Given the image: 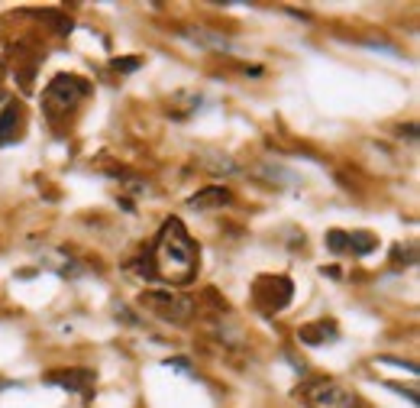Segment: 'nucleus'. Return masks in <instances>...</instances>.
<instances>
[{
  "label": "nucleus",
  "mask_w": 420,
  "mask_h": 408,
  "mask_svg": "<svg viewBox=\"0 0 420 408\" xmlns=\"http://www.w3.org/2000/svg\"><path fill=\"white\" fill-rule=\"evenodd\" d=\"M188 36H191V43L210 45V49H220V52H230V49H233V45L227 43L223 36H217V32H210V30H200V26H191Z\"/></svg>",
  "instance_id": "11"
},
{
  "label": "nucleus",
  "mask_w": 420,
  "mask_h": 408,
  "mask_svg": "<svg viewBox=\"0 0 420 408\" xmlns=\"http://www.w3.org/2000/svg\"><path fill=\"white\" fill-rule=\"evenodd\" d=\"M168 369H178V373H185V376H191V366L185 363V360H165Z\"/></svg>",
  "instance_id": "13"
},
{
  "label": "nucleus",
  "mask_w": 420,
  "mask_h": 408,
  "mask_svg": "<svg viewBox=\"0 0 420 408\" xmlns=\"http://www.w3.org/2000/svg\"><path fill=\"white\" fill-rule=\"evenodd\" d=\"M45 382L65 389V392H74V396H81V398H91L97 376L91 373V369H62V373H49Z\"/></svg>",
  "instance_id": "7"
},
{
  "label": "nucleus",
  "mask_w": 420,
  "mask_h": 408,
  "mask_svg": "<svg viewBox=\"0 0 420 408\" xmlns=\"http://www.w3.org/2000/svg\"><path fill=\"white\" fill-rule=\"evenodd\" d=\"M294 298V282L288 276H259L252 282V301L262 308L265 314L284 312Z\"/></svg>",
  "instance_id": "5"
},
{
  "label": "nucleus",
  "mask_w": 420,
  "mask_h": 408,
  "mask_svg": "<svg viewBox=\"0 0 420 408\" xmlns=\"http://www.w3.org/2000/svg\"><path fill=\"white\" fill-rule=\"evenodd\" d=\"M23 123H26V114H23V108L17 104V101H10V104L3 108V114H0V146L17 143Z\"/></svg>",
  "instance_id": "9"
},
{
  "label": "nucleus",
  "mask_w": 420,
  "mask_h": 408,
  "mask_svg": "<svg viewBox=\"0 0 420 408\" xmlns=\"http://www.w3.org/2000/svg\"><path fill=\"white\" fill-rule=\"evenodd\" d=\"M139 305L152 312L156 318L168 324H185L194 314V301L185 298V295H175V292H158V289H146L139 295Z\"/></svg>",
  "instance_id": "4"
},
{
  "label": "nucleus",
  "mask_w": 420,
  "mask_h": 408,
  "mask_svg": "<svg viewBox=\"0 0 420 408\" xmlns=\"http://www.w3.org/2000/svg\"><path fill=\"white\" fill-rule=\"evenodd\" d=\"M114 68H116V72H136V68H139V59H116Z\"/></svg>",
  "instance_id": "12"
},
{
  "label": "nucleus",
  "mask_w": 420,
  "mask_h": 408,
  "mask_svg": "<svg viewBox=\"0 0 420 408\" xmlns=\"http://www.w3.org/2000/svg\"><path fill=\"white\" fill-rule=\"evenodd\" d=\"M297 340L307 347H326V344H336L339 340V327L336 321H311V324H301L297 327Z\"/></svg>",
  "instance_id": "8"
},
{
  "label": "nucleus",
  "mask_w": 420,
  "mask_h": 408,
  "mask_svg": "<svg viewBox=\"0 0 420 408\" xmlns=\"http://www.w3.org/2000/svg\"><path fill=\"white\" fill-rule=\"evenodd\" d=\"M378 247V236L368 234V230H330L326 234V249L333 253H349V256H368L375 253Z\"/></svg>",
  "instance_id": "6"
},
{
  "label": "nucleus",
  "mask_w": 420,
  "mask_h": 408,
  "mask_svg": "<svg viewBox=\"0 0 420 408\" xmlns=\"http://www.w3.org/2000/svg\"><path fill=\"white\" fill-rule=\"evenodd\" d=\"M223 204H230V192L227 188H204L194 198H188L191 211H210V207H223Z\"/></svg>",
  "instance_id": "10"
},
{
  "label": "nucleus",
  "mask_w": 420,
  "mask_h": 408,
  "mask_svg": "<svg viewBox=\"0 0 420 408\" xmlns=\"http://www.w3.org/2000/svg\"><path fill=\"white\" fill-rule=\"evenodd\" d=\"M307 408H359V396L339 386L336 379H311L297 389Z\"/></svg>",
  "instance_id": "3"
},
{
  "label": "nucleus",
  "mask_w": 420,
  "mask_h": 408,
  "mask_svg": "<svg viewBox=\"0 0 420 408\" xmlns=\"http://www.w3.org/2000/svg\"><path fill=\"white\" fill-rule=\"evenodd\" d=\"M87 91H91V85H87L84 78L55 75L52 81L45 85V91H42V108H45V114H49L52 120H62L81 104L84 97H87Z\"/></svg>",
  "instance_id": "2"
},
{
  "label": "nucleus",
  "mask_w": 420,
  "mask_h": 408,
  "mask_svg": "<svg viewBox=\"0 0 420 408\" xmlns=\"http://www.w3.org/2000/svg\"><path fill=\"white\" fill-rule=\"evenodd\" d=\"M198 266H200L198 243L191 240V234L185 230L178 217H168L165 224L158 227L156 240L149 247V256L143 259L139 269H146L143 276L162 279L168 285H191L194 276H198Z\"/></svg>",
  "instance_id": "1"
}]
</instances>
